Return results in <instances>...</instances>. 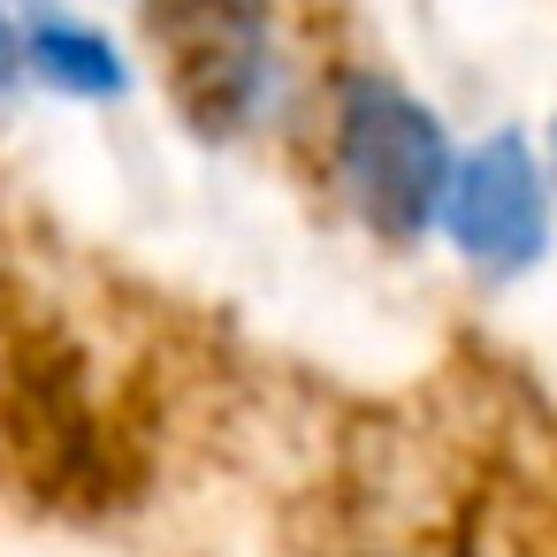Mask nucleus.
Returning <instances> with one entry per match:
<instances>
[{
	"mask_svg": "<svg viewBox=\"0 0 557 557\" xmlns=\"http://www.w3.org/2000/svg\"><path fill=\"white\" fill-rule=\"evenodd\" d=\"M138 16L184 131H199L207 146L252 138L283 108L290 70H283L275 0H138Z\"/></svg>",
	"mask_w": 557,
	"mask_h": 557,
	"instance_id": "f03ea898",
	"label": "nucleus"
},
{
	"mask_svg": "<svg viewBox=\"0 0 557 557\" xmlns=\"http://www.w3.org/2000/svg\"><path fill=\"white\" fill-rule=\"evenodd\" d=\"M0 435H9V458L54 504H108L115 496L108 435H100V412H92L70 351H47V344L9 351V367H0Z\"/></svg>",
	"mask_w": 557,
	"mask_h": 557,
	"instance_id": "7ed1b4c3",
	"label": "nucleus"
},
{
	"mask_svg": "<svg viewBox=\"0 0 557 557\" xmlns=\"http://www.w3.org/2000/svg\"><path fill=\"white\" fill-rule=\"evenodd\" d=\"M329 169H336L344 207L382 245H412V237H428V222H443L458 153H450L435 108L412 100L397 77L344 70L329 92Z\"/></svg>",
	"mask_w": 557,
	"mask_h": 557,
	"instance_id": "f257e3e1",
	"label": "nucleus"
},
{
	"mask_svg": "<svg viewBox=\"0 0 557 557\" xmlns=\"http://www.w3.org/2000/svg\"><path fill=\"white\" fill-rule=\"evenodd\" d=\"M443 230H450L458 260L481 275H527L549 252V176L519 131H496L488 146H473L458 161Z\"/></svg>",
	"mask_w": 557,
	"mask_h": 557,
	"instance_id": "20e7f679",
	"label": "nucleus"
},
{
	"mask_svg": "<svg viewBox=\"0 0 557 557\" xmlns=\"http://www.w3.org/2000/svg\"><path fill=\"white\" fill-rule=\"evenodd\" d=\"M359 557H374V549H359Z\"/></svg>",
	"mask_w": 557,
	"mask_h": 557,
	"instance_id": "6e6552de",
	"label": "nucleus"
},
{
	"mask_svg": "<svg viewBox=\"0 0 557 557\" xmlns=\"http://www.w3.org/2000/svg\"><path fill=\"white\" fill-rule=\"evenodd\" d=\"M24 62L39 85H54L70 100H123L131 92V62L115 54V39L70 9H47V0H32V16H24Z\"/></svg>",
	"mask_w": 557,
	"mask_h": 557,
	"instance_id": "39448f33",
	"label": "nucleus"
},
{
	"mask_svg": "<svg viewBox=\"0 0 557 557\" xmlns=\"http://www.w3.org/2000/svg\"><path fill=\"white\" fill-rule=\"evenodd\" d=\"M24 77H32V62H24V24L0 9V100H9Z\"/></svg>",
	"mask_w": 557,
	"mask_h": 557,
	"instance_id": "423d86ee",
	"label": "nucleus"
},
{
	"mask_svg": "<svg viewBox=\"0 0 557 557\" xmlns=\"http://www.w3.org/2000/svg\"><path fill=\"white\" fill-rule=\"evenodd\" d=\"M549 176H557V123H549Z\"/></svg>",
	"mask_w": 557,
	"mask_h": 557,
	"instance_id": "0eeeda50",
	"label": "nucleus"
}]
</instances>
